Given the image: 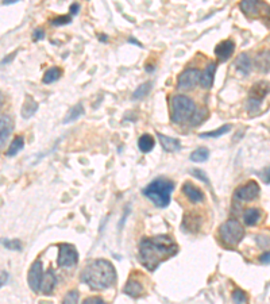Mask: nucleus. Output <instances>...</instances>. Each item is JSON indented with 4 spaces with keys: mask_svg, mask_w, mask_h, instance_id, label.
Returning <instances> with one entry per match:
<instances>
[{
    "mask_svg": "<svg viewBox=\"0 0 270 304\" xmlns=\"http://www.w3.org/2000/svg\"><path fill=\"white\" fill-rule=\"evenodd\" d=\"M82 304H106V302L100 296H89L82 302Z\"/></svg>",
    "mask_w": 270,
    "mask_h": 304,
    "instance_id": "nucleus-35",
    "label": "nucleus"
},
{
    "mask_svg": "<svg viewBox=\"0 0 270 304\" xmlns=\"http://www.w3.org/2000/svg\"><path fill=\"white\" fill-rule=\"evenodd\" d=\"M23 146H25V138H23L22 135L15 137L13 142H11L10 147H8V150L6 152V156H8V157H14L15 154H18V153L23 149Z\"/></svg>",
    "mask_w": 270,
    "mask_h": 304,
    "instance_id": "nucleus-25",
    "label": "nucleus"
},
{
    "mask_svg": "<svg viewBox=\"0 0 270 304\" xmlns=\"http://www.w3.org/2000/svg\"><path fill=\"white\" fill-rule=\"evenodd\" d=\"M261 193V188L258 185L257 181H247L245 185L239 187L234 192V197L237 200H240V202H252L254 199H257Z\"/></svg>",
    "mask_w": 270,
    "mask_h": 304,
    "instance_id": "nucleus-8",
    "label": "nucleus"
},
{
    "mask_svg": "<svg viewBox=\"0 0 270 304\" xmlns=\"http://www.w3.org/2000/svg\"><path fill=\"white\" fill-rule=\"evenodd\" d=\"M56 274L53 273V271H48L44 274V279H42V283H41V289H39V292H42L44 295H50L53 289H54V287H56Z\"/></svg>",
    "mask_w": 270,
    "mask_h": 304,
    "instance_id": "nucleus-18",
    "label": "nucleus"
},
{
    "mask_svg": "<svg viewBox=\"0 0 270 304\" xmlns=\"http://www.w3.org/2000/svg\"><path fill=\"white\" fill-rule=\"evenodd\" d=\"M261 3L259 1H254V0H245L240 3V8L242 11L246 13L247 15H257L259 13V8H261Z\"/></svg>",
    "mask_w": 270,
    "mask_h": 304,
    "instance_id": "nucleus-24",
    "label": "nucleus"
},
{
    "mask_svg": "<svg viewBox=\"0 0 270 304\" xmlns=\"http://www.w3.org/2000/svg\"><path fill=\"white\" fill-rule=\"evenodd\" d=\"M270 84L268 81H258L257 84L253 85L252 91H250V96L247 100V110L253 112L257 111L261 107V103L265 99V96L269 94Z\"/></svg>",
    "mask_w": 270,
    "mask_h": 304,
    "instance_id": "nucleus-6",
    "label": "nucleus"
},
{
    "mask_svg": "<svg viewBox=\"0 0 270 304\" xmlns=\"http://www.w3.org/2000/svg\"><path fill=\"white\" fill-rule=\"evenodd\" d=\"M38 110V103L34 99H32V96H27L25 100V104H23V107H22V116L25 118V119H29V118H32V115L37 112Z\"/></svg>",
    "mask_w": 270,
    "mask_h": 304,
    "instance_id": "nucleus-20",
    "label": "nucleus"
},
{
    "mask_svg": "<svg viewBox=\"0 0 270 304\" xmlns=\"http://www.w3.org/2000/svg\"><path fill=\"white\" fill-rule=\"evenodd\" d=\"M42 279H44L42 262L38 260L30 266V271H29V274H27V283H29V285H30V288H32V291L39 292Z\"/></svg>",
    "mask_w": 270,
    "mask_h": 304,
    "instance_id": "nucleus-10",
    "label": "nucleus"
},
{
    "mask_svg": "<svg viewBox=\"0 0 270 304\" xmlns=\"http://www.w3.org/2000/svg\"><path fill=\"white\" fill-rule=\"evenodd\" d=\"M151 87H153V82L151 81H147V82H143V84H141L138 88L135 89V92L132 94V97H134L135 100L143 99L144 96L147 95V94H149V92L151 91Z\"/></svg>",
    "mask_w": 270,
    "mask_h": 304,
    "instance_id": "nucleus-27",
    "label": "nucleus"
},
{
    "mask_svg": "<svg viewBox=\"0 0 270 304\" xmlns=\"http://www.w3.org/2000/svg\"><path fill=\"white\" fill-rule=\"evenodd\" d=\"M175 190V184L172 180L165 177H158L143 188L142 193L158 208H166L170 203V195Z\"/></svg>",
    "mask_w": 270,
    "mask_h": 304,
    "instance_id": "nucleus-3",
    "label": "nucleus"
},
{
    "mask_svg": "<svg viewBox=\"0 0 270 304\" xmlns=\"http://www.w3.org/2000/svg\"><path fill=\"white\" fill-rule=\"evenodd\" d=\"M255 68L262 73H269L270 72V49L259 51L257 57L254 60Z\"/></svg>",
    "mask_w": 270,
    "mask_h": 304,
    "instance_id": "nucleus-16",
    "label": "nucleus"
},
{
    "mask_svg": "<svg viewBox=\"0 0 270 304\" xmlns=\"http://www.w3.org/2000/svg\"><path fill=\"white\" fill-rule=\"evenodd\" d=\"M222 241L226 243L227 246L235 247L238 246L240 241L245 237V228L237 219H230L220 226L219 230Z\"/></svg>",
    "mask_w": 270,
    "mask_h": 304,
    "instance_id": "nucleus-5",
    "label": "nucleus"
},
{
    "mask_svg": "<svg viewBox=\"0 0 270 304\" xmlns=\"http://www.w3.org/2000/svg\"><path fill=\"white\" fill-rule=\"evenodd\" d=\"M45 38V32L42 29H37L34 34H32V39L34 41H41V39Z\"/></svg>",
    "mask_w": 270,
    "mask_h": 304,
    "instance_id": "nucleus-36",
    "label": "nucleus"
},
{
    "mask_svg": "<svg viewBox=\"0 0 270 304\" xmlns=\"http://www.w3.org/2000/svg\"><path fill=\"white\" fill-rule=\"evenodd\" d=\"M201 73L200 70L196 68H188L182 72L178 76V82H177V88L181 91H188L195 87L197 82L200 81Z\"/></svg>",
    "mask_w": 270,
    "mask_h": 304,
    "instance_id": "nucleus-9",
    "label": "nucleus"
},
{
    "mask_svg": "<svg viewBox=\"0 0 270 304\" xmlns=\"http://www.w3.org/2000/svg\"><path fill=\"white\" fill-rule=\"evenodd\" d=\"M61 75H63L61 69H60L58 66H53V68H50L49 70H46V73H45L42 81H44V84H51V82H56L57 80L61 77Z\"/></svg>",
    "mask_w": 270,
    "mask_h": 304,
    "instance_id": "nucleus-26",
    "label": "nucleus"
},
{
    "mask_svg": "<svg viewBox=\"0 0 270 304\" xmlns=\"http://www.w3.org/2000/svg\"><path fill=\"white\" fill-rule=\"evenodd\" d=\"M116 279L113 265L107 260H95L84 268L81 281L95 291H103L112 287Z\"/></svg>",
    "mask_w": 270,
    "mask_h": 304,
    "instance_id": "nucleus-2",
    "label": "nucleus"
},
{
    "mask_svg": "<svg viewBox=\"0 0 270 304\" xmlns=\"http://www.w3.org/2000/svg\"><path fill=\"white\" fill-rule=\"evenodd\" d=\"M72 22V16L70 15H63V16H57L51 20V25L53 26H64L68 25Z\"/></svg>",
    "mask_w": 270,
    "mask_h": 304,
    "instance_id": "nucleus-33",
    "label": "nucleus"
},
{
    "mask_svg": "<svg viewBox=\"0 0 270 304\" xmlns=\"http://www.w3.org/2000/svg\"><path fill=\"white\" fill-rule=\"evenodd\" d=\"M235 66H237V69L243 75V76H247L249 73H250V70H252V60L250 57L245 54V53H242V54H239L238 58L235 60Z\"/></svg>",
    "mask_w": 270,
    "mask_h": 304,
    "instance_id": "nucleus-19",
    "label": "nucleus"
},
{
    "mask_svg": "<svg viewBox=\"0 0 270 304\" xmlns=\"http://www.w3.org/2000/svg\"><path fill=\"white\" fill-rule=\"evenodd\" d=\"M233 302L235 304H249V296L245 291L237 288L233 291Z\"/></svg>",
    "mask_w": 270,
    "mask_h": 304,
    "instance_id": "nucleus-30",
    "label": "nucleus"
},
{
    "mask_svg": "<svg viewBox=\"0 0 270 304\" xmlns=\"http://www.w3.org/2000/svg\"><path fill=\"white\" fill-rule=\"evenodd\" d=\"M182 192H184V195L188 197L192 203H201L204 200L203 191L200 188H197L192 183H189V181H187V183L182 185Z\"/></svg>",
    "mask_w": 270,
    "mask_h": 304,
    "instance_id": "nucleus-12",
    "label": "nucleus"
},
{
    "mask_svg": "<svg viewBox=\"0 0 270 304\" xmlns=\"http://www.w3.org/2000/svg\"><path fill=\"white\" fill-rule=\"evenodd\" d=\"M13 119L10 116H7V115H1V118H0V144H1V146H4L6 141L10 137V134L13 133Z\"/></svg>",
    "mask_w": 270,
    "mask_h": 304,
    "instance_id": "nucleus-13",
    "label": "nucleus"
},
{
    "mask_svg": "<svg viewBox=\"0 0 270 304\" xmlns=\"http://www.w3.org/2000/svg\"><path fill=\"white\" fill-rule=\"evenodd\" d=\"M157 137L165 152L176 153L181 149V144H180V141L176 140V138H172V137H168V135H163V134L161 133H158Z\"/></svg>",
    "mask_w": 270,
    "mask_h": 304,
    "instance_id": "nucleus-15",
    "label": "nucleus"
},
{
    "mask_svg": "<svg viewBox=\"0 0 270 304\" xmlns=\"http://www.w3.org/2000/svg\"><path fill=\"white\" fill-rule=\"evenodd\" d=\"M128 41H130V42H132V44L138 45V46H142V45H139V42H137V41H135V39H134V38H130V39H128Z\"/></svg>",
    "mask_w": 270,
    "mask_h": 304,
    "instance_id": "nucleus-42",
    "label": "nucleus"
},
{
    "mask_svg": "<svg viewBox=\"0 0 270 304\" xmlns=\"http://www.w3.org/2000/svg\"><path fill=\"white\" fill-rule=\"evenodd\" d=\"M79 262V253L76 247L70 243H60L58 245V258L57 264L60 268H75Z\"/></svg>",
    "mask_w": 270,
    "mask_h": 304,
    "instance_id": "nucleus-7",
    "label": "nucleus"
},
{
    "mask_svg": "<svg viewBox=\"0 0 270 304\" xmlns=\"http://www.w3.org/2000/svg\"><path fill=\"white\" fill-rule=\"evenodd\" d=\"M63 304H79V292L69 291L63 300Z\"/></svg>",
    "mask_w": 270,
    "mask_h": 304,
    "instance_id": "nucleus-32",
    "label": "nucleus"
},
{
    "mask_svg": "<svg viewBox=\"0 0 270 304\" xmlns=\"http://www.w3.org/2000/svg\"><path fill=\"white\" fill-rule=\"evenodd\" d=\"M177 253L178 246L169 235L143 238L139 243V261L149 272L156 271L163 261L175 257Z\"/></svg>",
    "mask_w": 270,
    "mask_h": 304,
    "instance_id": "nucleus-1",
    "label": "nucleus"
},
{
    "mask_svg": "<svg viewBox=\"0 0 270 304\" xmlns=\"http://www.w3.org/2000/svg\"><path fill=\"white\" fill-rule=\"evenodd\" d=\"M208 157H209V153H208L207 147H199V149H196L195 152L191 154V161H193V162H204V161H207Z\"/></svg>",
    "mask_w": 270,
    "mask_h": 304,
    "instance_id": "nucleus-28",
    "label": "nucleus"
},
{
    "mask_svg": "<svg viewBox=\"0 0 270 304\" xmlns=\"http://www.w3.org/2000/svg\"><path fill=\"white\" fill-rule=\"evenodd\" d=\"M156 145V142H154V138L151 137L150 134H143V135H141L138 140V147L139 150L142 153H149L153 150V147Z\"/></svg>",
    "mask_w": 270,
    "mask_h": 304,
    "instance_id": "nucleus-23",
    "label": "nucleus"
},
{
    "mask_svg": "<svg viewBox=\"0 0 270 304\" xmlns=\"http://www.w3.org/2000/svg\"><path fill=\"white\" fill-rule=\"evenodd\" d=\"M230 130H231V126H230V125H224V126L220 127L218 130H215V131L200 134V138H218V137H222V135H224V134L228 133Z\"/></svg>",
    "mask_w": 270,
    "mask_h": 304,
    "instance_id": "nucleus-29",
    "label": "nucleus"
},
{
    "mask_svg": "<svg viewBox=\"0 0 270 304\" xmlns=\"http://www.w3.org/2000/svg\"><path fill=\"white\" fill-rule=\"evenodd\" d=\"M234 50H235V44L231 39H226V41H222L216 48H215V54L216 57L219 58V61L222 63H226L228 58L233 56Z\"/></svg>",
    "mask_w": 270,
    "mask_h": 304,
    "instance_id": "nucleus-11",
    "label": "nucleus"
},
{
    "mask_svg": "<svg viewBox=\"0 0 270 304\" xmlns=\"http://www.w3.org/2000/svg\"><path fill=\"white\" fill-rule=\"evenodd\" d=\"M262 178H264V181L266 184H270V168H268L266 171L264 172V175H262Z\"/></svg>",
    "mask_w": 270,
    "mask_h": 304,
    "instance_id": "nucleus-39",
    "label": "nucleus"
},
{
    "mask_svg": "<svg viewBox=\"0 0 270 304\" xmlns=\"http://www.w3.org/2000/svg\"><path fill=\"white\" fill-rule=\"evenodd\" d=\"M14 56H15V54H11V56H10V57L7 58V60H3V64L10 63V61H11V60H13V58H14Z\"/></svg>",
    "mask_w": 270,
    "mask_h": 304,
    "instance_id": "nucleus-41",
    "label": "nucleus"
},
{
    "mask_svg": "<svg viewBox=\"0 0 270 304\" xmlns=\"http://www.w3.org/2000/svg\"><path fill=\"white\" fill-rule=\"evenodd\" d=\"M3 246L13 250V252H20L22 250V243L18 240H3Z\"/></svg>",
    "mask_w": 270,
    "mask_h": 304,
    "instance_id": "nucleus-31",
    "label": "nucleus"
},
{
    "mask_svg": "<svg viewBox=\"0 0 270 304\" xmlns=\"http://www.w3.org/2000/svg\"><path fill=\"white\" fill-rule=\"evenodd\" d=\"M170 106H172V121L178 125L192 121L197 112L195 101L185 95L173 96Z\"/></svg>",
    "mask_w": 270,
    "mask_h": 304,
    "instance_id": "nucleus-4",
    "label": "nucleus"
},
{
    "mask_svg": "<svg viewBox=\"0 0 270 304\" xmlns=\"http://www.w3.org/2000/svg\"><path fill=\"white\" fill-rule=\"evenodd\" d=\"M215 73H216V64L211 63L208 64L207 68L203 70L200 77V84L203 88L209 89L212 85H214V79Z\"/></svg>",
    "mask_w": 270,
    "mask_h": 304,
    "instance_id": "nucleus-14",
    "label": "nucleus"
},
{
    "mask_svg": "<svg viewBox=\"0 0 270 304\" xmlns=\"http://www.w3.org/2000/svg\"><path fill=\"white\" fill-rule=\"evenodd\" d=\"M123 292L131 296V298H138L143 293V285L141 284V281L134 277H130L128 281H127L126 287L123 288Z\"/></svg>",
    "mask_w": 270,
    "mask_h": 304,
    "instance_id": "nucleus-17",
    "label": "nucleus"
},
{
    "mask_svg": "<svg viewBox=\"0 0 270 304\" xmlns=\"http://www.w3.org/2000/svg\"><path fill=\"white\" fill-rule=\"evenodd\" d=\"M243 221L247 226H255L261 221V211L258 208H247L243 214Z\"/></svg>",
    "mask_w": 270,
    "mask_h": 304,
    "instance_id": "nucleus-21",
    "label": "nucleus"
},
{
    "mask_svg": "<svg viewBox=\"0 0 270 304\" xmlns=\"http://www.w3.org/2000/svg\"><path fill=\"white\" fill-rule=\"evenodd\" d=\"M79 10H80V4H77V3L72 4V6H70V8H69L70 15H76V14L79 13Z\"/></svg>",
    "mask_w": 270,
    "mask_h": 304,
    "instance_id": "nucleus-38",
    "label": "nucleus"
},
{
    "mask_svg": "<svg viewBox=\"0 0 270 304\" xmlns=\"http://www.w3.org/2000/svg\"><path fill=\"white\" fill-rule=\"evenodd\" d=\"M82 114H84V106H82V103H77L76 106H73V107L68 111V114L65 115V118H64V125H68L70 122H75L76 119H79Z\"/></svg>",
    "mask_w": 270,
    "mask_h": 304,
    "instance_id": "nucleus-22",
    "label": "nucleus"
},
{
    "mask_svg": "<svg viewBox=\"0 0 270 304\" xmlns=\"http://www.w3.org/2000/svg\"><path fill=\"white\" fill-rule=\"evenodd\" d=\"M259 261L262 264H270V252H265L261 257H259Z\"/></svg>",
    "mask_w": 270,
    "mask_h": 304,
    "instance_id": "nucleus-37",
    "label": "nucleus"
},
{
    "mask_svg": "<svg viewBox=\"0 0 270 304\" xmlns=\"http://www.w3.org/2000/svg\"><path fill=\"white\" fill-rule=\"evenodd\" d=\"M7 279H8V274L6 273V271H1V287L6 284Z\"/></svg>",
    "mask_w": 270,
    "mask_h": 304,
    "instance_id": "nucleus-40",
    "label": "nucleus"
},
{
    "mask_svg": "<svg viewBox=\"0 0 270 304\" xmlns=\"http://www.w3.org/2000/svg\"><path fill=\"white\" fill-rule=\"evenodd\" d=\"M99 39H100V41H104V42H106V41H107V37H106V35H99Z\"/></svg>",
    "mask_w": 270,
    "mask_h": 304,
    "instance_id": "nucleus-43",
    "label": "nucleus"
},
{
    "mask_svg": "<svg viewBox=\"0 0 270 304\" xmlns=\"http://www.w3.org/2000/svg\"><path fill=\"white\" fill-rule=\"evenodd\" d=\"M191 173H192L196 178L201 180L203 183H208V181H209L207 177V175H206L203 171H200V169H191Z\"/></svg>",
    "mask_w": 270,
    "mask_h": 304,
    "instance_id": "nucleus-34",
    "label": "nucleus"
}]
</instances>
